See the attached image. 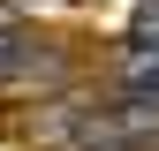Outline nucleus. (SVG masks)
Instances as JSON below:
<instances>
[{"label":"nucleus","mask_w":159,"mask_h":151,"mask_svg":"<svg viewBox=\"0 0 159 151\" xmlns=\"http://www.w3.org/2000/svg\"><path fill=\"white\" fill-rule=\"evenodd\" d=\"M30 76H61V61H46V53H23L15 38H0V83H30Z\"/></svg>","instance_id":"1"},{"label":"nucleus","mask_w":159,"mask_h":151,"mask_svg":"<svg viewBox=\"0 0 159 151\" xmlns=\"http://www.w3.org/2000/svg\"><path fill=\"white\" fill-rule=\"evenodd\" d=\"M129 45H152V53H159V0H136V15H129Z\"/></svg>","instance_id":"2"}]
</instances>
